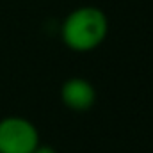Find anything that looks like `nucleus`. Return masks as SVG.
Returning a JSON list of instances; mask_svg holds the SVG:
<instances>
[{"label": "nucleus", "mask_w": 153, "mask_h": 153, "mask_svg": "<svg viewBox=\"0 0 153 153\" xmlns=\"http://www.w3.org/2000/svg\"><path fill=\"white\" fill-rule=\"evenodd\" d=\"M59 34L68 50L87 53L107 39L109 18L96 5H80L62 20Z\"/></svg>", "instance_id": "f257e3e1"}, {"label": "nucleus", "mask_w": 153, "mask_h": 153, "mask_svg": "<svg viewBox=\"0 0 153 153\" xmlns=\"http://www.w3.org/2000/svg\"><path fill=\"white\" fill-rule=\"evenodd\" d=\"M41 143L38 126L22 116L0 119V153H32Z\"/></svg>", "instance_id": "f03ea898"}, {"label": "nucleus", "mask_w": 153, "mask_h": 153, "mask_svg": "<svg viewBox=\"0 0 153 153\" xmlns=\"http://www.w3.org/2000/svg\"><path fill=\"white\" fill-rule=\"evenodd\" d=\"M61 102L73 112H87L96 103V89L91 80L84 76H71L61 85Z\"/></svg>", "instance_id": "7ed1b4c3"}, {"label": "nucleus", "mask_w": 153, "mask_h": 153, "mask_svg": "<svg viewBox=\"0 0 153 153\" xmlns=\"http://www.w3.org/2000/svg\"><path fill=\"white\" fill-rule=\"evenodd\" d=\"M32 153H57V150H55L53 146H48V144H41V143H39L38 148Z\"/></svg>", "instance_id": "20e7f679"}]
</instances>
